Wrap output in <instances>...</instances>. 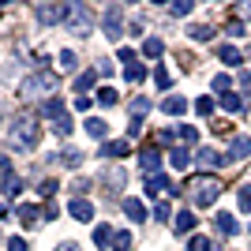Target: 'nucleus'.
<instances>
[{
  "instance_id": "obj_37",
  "label": "nucleus",
  "mask_w": 251,
  "mask_h": 251,
  "mask_svg": "<svg viewBox=\"0 0 251 251\" xmlns=\"http://www.w3.org/2000/svg\"><path fill=\"white\" fill-rule=\"evenodd\" d=\"M154 83H157V86H169V83H173V79H169V72L161 68V64L154 68Z\"/></svg>"
},
{
  "instance_id": "obj_13",
  "label": "nucleus",
  "mask_w": 251,
  "mask_h": 251,
  "mask_svg": "<svg viewBox=\"0 0 251 251\" xmlns=\"http://www.w3.org/2000/svg\"><path fill=\"white\" fill-rule=\"evenodd\" d=\"M124 214L131 221H147V206H143L139 199H124Z\"/></svg>"
},
{
  "instance_id": "obj_26",
  "label": "nucleus",
  "mask_w": 251,
  "mask_h": 251,
  "mask_svg": "<svg viewBox=\"0 0 251 251\" xmlns=\"http://www.w3.org/2000/svg\"><path fill=\"white\" fill-rule=\"evenodd\" d=\"M113 248L116 251H131V232H113Z\"/></svg>"
},
{
  "instance_id": "obj_27",
  "label": "nucleus",
  "mask_w": 251,
  "mask_h": 251,
  "mask_svg": "<svg viewBox=\"0 0 251 251\" xmlns=\"http://www.w3.org/2000/svg\"><path fill=\"white\" fill-rule=\"evenodd\" d=\"M191 38L195 42H214V26H191Z\"/></svg>"
},
{
  "instance_id": "obj_50",
  "label": "nucleus",
  "mask_w": 251,
  "mask_h": 251,
  "mask_svg": "<svg viewBox=\"0 0 251 251\" xmlns=\"http://www.w3.org/2000/svg\"><path fill=\"white\" fill-rule=\"evenodd\" d=\"M244 15H248V19H251V4H244Z\"/></svg>"
},
{
  "instance_id": "obj_44",
  "label": "nucleus",
  "mask_w": 251,
  "mask_h": 251,
  "mask_svg": "<svg viewBox=\"0 0 251 251\" xmlns=\"http://www.w3.org/2000/svg\"><path fill=\"white\" fill-rule=\"evenodd\" d=\"M79 161H83V154H75V150H68V154H64V165H79Z\"/></svg>"
},
{
  "instance_id": "obj_11",
  "label": "nucleus",
  "mask_w": 251,
  "mask_h": 251,
  "mask_svg": "<svg viewBox=\"0 0 251 251\" xmlns=\"http://www.w3.org/2000/svg\"><path fill=\"white\" fill-rule=\"evenodd\" d=\"M218 60H221V64H229V68H236L244 56H240V49H236V45H218Z\"/></svg>"
},
{
  "instance_id": "obj_20",
  "label": "nucleus",
  "mask_w": 251,
  "mask_h": 251,
  "mask_svg": "<svg viewBox=\"0 0 251 251\" xmlns=\"http://www.w3.org/2000/svg\"><path fill=\"white\" fill-rule=\"evenodd\" d=\"M221 109H225V113H240V109H244L240 94H221Z\"/></svg>"
},
{
  "instance_id": "obj_31",
  "label": "nucleus",
  "mask_w": 251,
  "mask_h": 251,
  "mask_svg": "<svg viewBox=\"0 0 251 251\" xmlns=\"http://www.w3.org/2000/svg\"><path fill=\"white\" fill-rule=\"evenodd\" d=\"M176 135L184 139V143H195V139H199V131H195L191 124H184V127H176Z\"/></svg>"
},
{
  "instance_id": "obj_10",
  "label": "nucleus",
  "mask_w": 251,
  "mask_h": 251,
  "mask_svg": "<svg viewBox=\"0 0 251 251\" xmlns=\"http://www.w3.org/2000/svg\"><path fill=\"white\" fill-rule=\"evenodd\" d=\"M184 109H188V98H180V94H173V98L161 101V113H169V116H180Z\"/></svg>"
},
{
  "instance_id": "obj_47",
  "label": "nucleus",
  "mask_w": 251,
  "mask_h": 251,
  "mask_svg": "<svg viewBox=\"0 0 251 251\" xmlns=\"http://www.w3.org/2000/svg\"><path fill=\"white\" fill-rule=\"evenodd\" d=\"M240 86H244V90H251V72H244V75H240Z\"/></svg>"
},
{
  "instance_id": "obj_12",
  "label": "nucleus",
  "mask_w": 251,
  "mask_h": 251,
  "mask_svg": "<svg viewBox=\"0 0 251 251\" xmlns=\"http://www.w3.org/2000/svg\"><path fill=\"white\" fill-rule=\"evenodd\" d=\"M195 161H199L202 169H218L221 161H225V157H221L218 150H199V154H195Z\"/></svg>"
},
{
  "instance_id": "obj_22",
  "label": "nucleus",
  "mask_w": 251,
  "mask_h": 251,
  "mask_svg": "<svg viewBox=\"0 0 251 251\" xmlns=\"http://www.w3.org/2000/svg\"><path fill=\"white\" fill-rule=\"evenodd\" d=\"M169 161H173V169H188L191 165V154H188V150H173Z\"/></svg>"
},
{
  "instance_id": "obj_48",
  "label": "nucleus",
  "mask_w": 251,
  "mask_h": 251,
  "mask_svg": "<svg viewBox=\"0 0 251 251\" xmlns=\"http://www.w3.org/2000/svg\"><path fill=\"white\" fill-rule=\"evenodd\" d=\"M56 251H79V248H75V244H60Z\"/></svg>"
},
{
  "instance_id": "obj_2",
  "label": "nucleus",
  "mask_w": 251,
  "mask_h": 251,
  "mask_svg": "<svg viewBox=\"0 0 251 251\" xmlns=\"http://www.w3.org/2000/svg\"><path fill=\"white\" fill-rule=\"evenodd\" d=\"M191 184H195V195H191V199H195V206H202V210L221 195V180L218 176H199V180H191Z\"/></svg>"
},
{
  "instance_id": "obj_38",
  "label": "nucleus",
  "mask_w": 251,
  "mask_h": 251,
  "mask_svg": "<svg viewBox=\"0 0 251 251\" xmlns=\"http://www.w3.org/2000/svg\"><path fill=\"white\" fill-rule=\"evenodd\" d=\"M147 109H150V101H147V98H135V101H131V113H135V120H139L143 113H147Z\"/></svg>"
},
{
  "instance_id": "obj_19",
  "label": "nucleus",
  "mask_w": 251,
  "mask_h": 251,
  "mask_svg": "<svg viewBox=\"0 0 251 251\" xmlns=\"http://www.w3.org/2000/svg\"><path fill=\"white\" fill-rule=\"evenodd\" d=\"M124 79H127V83H143V79H147V68L135 60L131 68H124Z\"/></svg>"
},
{
  "instance_id": "obj_32",
  "label": "nucleus",
  "mask_w": 251,
  "mask_h": 251,
  "mask_svg": "<svg viewBox=\"0 0 251 251\" xmlns=\"http://www.w3.org/2000/svg\"><path fill=\"white\" fill-rule=\"evenodd\" d=\"M240 210H244V214H251V184H244V188H240Z\"/></svg>"
},
{
  "instance_id": "obj_41",
  "label": "nucleus",
  "mask_w": 251,
  "mask_h": 251,
  "mask_svg": "<svg viewBox=\"0 0 251 251\" xmlns=\"http://www.w3.org/2000/svg\"><path fill=\"white\" fill-rule=\"evenodd\" d=\"M169 11H173V15H188V11H191V0H180V4H173Z\"/></svg>"
},
{
  "instance_id": "obj_5",
  "label": "nucleus",
  "mask_w": 251,
  "mask_h": 251,
  "mask_svg": "<svg viewBox=\"0 0 251 251\" xmlns=\"http://www.w3.org/2000/svg\"><path fill=\"white\" fill-rule=\"evenodd\" d=\"M68 15H72V4H42V8H38L42 26H56V23H64Z\"/></svg>"
},
{
  "instance_id": "obj_7",
  "label": "nucleus",
  "mask_w": 251,
  "mask_h": 251,
  "mask_svg": "<svg viewBox=\"0 0 251 251\" xmlns=\"http://www.w3.org/2000/svg\"><path fill=\"white\" fill-rule=\"evenodd\" d=\"M139 165H143L150 176H154V169L161 165V150H157V147H143V154H139Z\"/></svg>"
},
{
  "instance_id": "obj_40",
  "label": "nucleus",
  "mask_w": 251,
  "mask_h": 251,
  "mask_svg": "<svg viewBox=\"0 0 251 251\" xmlns=\"http://www.w3.org/2000/svg\"><path fill=\"white\" fill-rule=\"evenodd\" d=\"M191 251H214V248H210L206 236H195V240H191Z\"/></svg>"
},
{
  "instance_id": "obj_29",
  "label": "nucleus",
  "mask_w": 251,
  "mask_h": 251,
  "mask_svg": "<svg viewBox=\"0 0 251 251\" xmlns=\"http://www.w3.org/2000/svg\"><path fill=\"white\" fill-rule=\"evenodd\" d=\"M94 79H98V72H83L79 79H75V90H90V86H94Z\"/></svg>"
},
{
  "instance_id": "obj_42",
  "label": "nucleus",
  "mask_w": 251,
  "mask_h": 251,
  "mask_svg": "<svg viewBox=\"0 0 251 251\" xmlns=\"http://www.w3.org/2000/svg\"><path fill=\"white\" fill-rule=\"evenodd\" d=\"M8 251H26V240H23V236H11V240H8Z\"/></svg>"
},
{
  "instance_id": "obj_28",
  "label": "nucleus",
  "mask_w": 251,
  "mask_h": 251,
  "mask_svg": "<svg viewBox=\"0 0 251 251\" xmlns=\"http://www.w3.org/2000/svg\"><path fill=\"white\" fill-rule=\"evenodd\" d=\"M60 64H64V72H75V68H79V56H75L72 49H64L60 52Z\"/></svg>"
},
{
  "instance_id": "obj_30",
  "label": "nucleus",
  "mask_w": 251,
  "mask_h": 251,
  "mask_svg": "<svg viewBox=\"0 0 251 251\" xmlns=\"http://www.w3.org/2000/svg\"><path fill=\"white\" fill-rule=\"evenodd\" d=\"M195 113H199V116H210V113H214V98H199V101H195Z\"/></svg>"
},
{
  "instance_id": "obj_36",
  "label": "nucleus",
  "mask_w": 251,
  "mask_h": 251,
  "mask_svg": "<svg viewBox=\"0 0 251 251\" xmlns=\"http://www.w3.org/2000/svg\"><path fill=\"white\" fill-rule=\"evenodd\" d=\"M38 195H45V199L56 195V180H42V184H38Z\"/></svg>"
},
{
  "instance_id": "obj_21",
  "label": "nucleus",
  "mask_w": 251,
  "mask_h": 251,
  "mask_svg": "<svg viewBox=\"0 0 251 251\" xmlns=\"http://www.w3.org/2000/svg\"><path fill=\"white\" fill-rule=\"evenodd\" d=\"M86 131H90V139H105L109 135V124L105 120H86Z\"/></svg>"
},
{
  "instance_id": "obj_14",
  "label": "nucleus",
  "mask_w": 251,
  "mask_h": 251,
  "mask_svg": "<svg viewBox=\"0 0 251 251\" xmlns=\"http://www.w3.org/2000/svg\"><path fill=\"white\" fill-rule=\"evenodd\" d=\"M248 154H251V139H248V135H240L236 143H232V154H229V157H232V161H244Z\"/></svg>"
},
{
  "instance_id": "obj_15",
  "label": "nucleus",
  "mask_w": 251,
  "mask_h": 251,
  "mask_svg": "<svg viewBox=\"0 0 251 251\" xmlns=\"http://www.w3.org/2000/svg\"><path fill=\"white\" fill-rule=\"evenodd\" d=\"M60 113H64V101H60V98H49V101L42 105V116H49V120H60Z\"/></svg>"
},
{
  "instance_id": "obj_43",
  "label": "nucleus",
  "mask_w": 251,
  "mask_h": 251,
  "mask_svg": "<svg viewBox=\"0 0 251 251\" xmlns=\"http://www.w3.org/2000/svg\"><path fill=\"white\" fill-rule=\"evenodd\" d=\"M225 34H229V38H240V34H244V23H229V26H225Z\"/></svg>"
},
{
  "instance_id": "obj_3",
  "label": "nucleus",
  "mask_w": 251,
  "mask_h": 251,
  "mask_svg": "<svg viewBox=\"0 0 251 251\" xmlns=\"http://www.w3.org/2000/svg\"><path fill=\"white\" fill-rule=\"evenodd\" d=\"M49 90H56V75H49V72L30 75V79H23V86H19L23 98H38V94H49Z\"/></svg>"
},
{
  "instance_id": "obj_24",
  "label": "nucleus",
  "mask_w": 251,
  "mask_h": 251,
  "mask_svg": "<svg viewBox=\"0 0 251 251\" xmlns=\"http://www.w3.org/2000/svg\"><path fill=\"white\" fill-rule=\"evenodd\" d=\"M101 154H105V157H124V154H127V143H105Z\"/></svg>"
},
{
  "instance_id": "obj_34",
  "label": "nucleus",
  "mask_w": 251,
  "mask_h": 251,
  "mask_svg": "<svg viewBox=\"0 0 251 251\" xmlns=\"http://www.w3.org/2000/svg\"><path fill=\"white\" fill-rule=\"evenodd\" d=\"M72 116H60V120H56V135H72Z\"/></svg>"
},
{
  "instance_id": "obj_39",
  "label": "nucleus",
  "mask_w": 251,
  "mask_h": 251,
  "mask_svg": "<svg viewBox=\"0 0 251 251\" xmlns=\"http://www.w3.org/2000/svg\"><path fill=\"white\" fill-rule=\"evenodd\" d=\"M98 98H101V105H116V90H113V86H105V90H98Z\"/></svg>"
},
{
  "instance_id": "obj_18",
  "label": "nucleus",
  "mask_w": 251,
  "mask_h": 251,
  "mask_svg": "<svg viewBox=\"0 0 251 251\" xmlns=\"http://www.w3.org/2000/svg\"><path fill=\"white\" fill-rule=\"evenodd\" d=\"M195 229V214H191V210H180L176 214V232H191Z\"/></svg>"
},
{
  "instance_id": "obj_23",
  "label": "nucleus",
  "mask_w": 251,
  "mask_h": 251,
  "mask_svg": "<svg viewBox=\"0 0 251 251\" xmlns=\"http://www.w3.org/2000/svg\"><path fill=\"white\" fill-rule=\"evenodd\" d=\"M143 52H147L150 60H154V56H161V52H165V45H161V38H147V45H143Z\"/></svg>"
},
{
  "instance_id": "obj_4",
  "label": "nucleus",
  "mask_w": 251,
  "mask_h": 251,
  "mask_svg": "<svg viewBox=\"0 0 251 251\" xmlns=\"http://www.w3.org/2000/svg\"><path fill=\"white\" fill-rule=\"evenodd\" d=\"M101 26H105V38H113V42H116V38L124 34V8H120V4H109Z\"/></svg>"
},
{
  "instance_id": "obj_35",
  "label": "nucleus",
  "mask_w": 251,
  "mask_h": 251,
  "mask_svg": "<svg viewBox=\"0 0 251 251\" xmlns=\"http://www.w3.org/2000/svg\"><path fill=\"white\" fill-rule=\"evenodd\" d=\"M229 86H232L229 75H218V79H214V90H218V94H229Z\"/></svg>"
},
{
  "instance_id": "obj_9",
  "label": "nucleus",
  "mask_w": 251,
  "mask_h": 251,
  "mask_svg": "<svg viewBox=\"0 0 251 251\" xmlns=\"http://www.w3.org/2000/svg\"><path fill=\"white\" fill-rule=\"evenodd\" d=\"M38 210H42V206H34V202H23V206H15V214H19V221L26 225V229H30V225H38V218H42Z\"/></svg>"
},
{
  "instance_id": "obj_25",
  "label": "nucleus",
  "mask_w": 251,
  "mask_h": 251,
  "mask_svg": "<svg viewBox=\"0 0 251 251\" xmlns=\"http://www.w3.org/2000/svg\"><path fill=\"white\" fill-rule=\"evenodd\" d=\"M19 191H23V180H15V176H4V195H8V199H15Z\"/></svg>"
},
{
  "instance_id": "obj_46",
  "label": "nucleus",
  "mask_w": 251,
  "mask_h": 251,
  "mask_svg": "<svg viewBox=\"0 0 251 251\" xmlns=\"http://www.w3.org/2000/svg\"><path fill=\"white\" fill-rule=\"evenodd\" d=\"M143 131V120H127V135H139Z\"/></svg>"
},
{
  "instance_id": "obj_6",
  "label": "nucleus",
  "mask_w": 251,
  "mask_h": 251,
  "mask_svg": "<svg viewBox=\"0 0 251 251\" xmlns=\"http://www.w3.org/2000/svg\"><path fill=\"white\" fill-rule=\"evenodd\" d=\"M68 26H75L79 34H86V30H90V15H86V8L72 4V15H68Z\"/></svg>"
},
{
  "instance_id": "obj_1",
  "label": "nucleus",
  "mask_w": 251,
  "mask_h": 251,
  "mask_svg": "<svg viewBox=\"0 0 251 251\" xmlns=\"http://www.w3.org/2000/svg\"><path fill=\"white\" fill-rule=\"evenodd\" d=\"M11 143L19 150H34L42 143V124H38L34 116H15V120H11Z\"/></svg>"
},
{
  "instance_id": "obj_17",
  "label": "nucleus",
  "mask_w": 251,
  "mask_h": 251,
  "mask_svg": "<svg viewBox=\"0 0 251 251\" xmlns=\"http://www.w3.org/2000/svg\"><path fill=\"white\" fill-rule=\"evenodd\" d=\"M218 229L225 232V236H236V218H232V214H225V210H221V214H218Z\"/></svg>"
},
{
  "instance_id": "obj_33",
  "label": "nucleus",
  "mask_w": 251,
  "mask_h": 251,
  "mask_svg": "<svg viewBox=\"0 0 251 251\" xmlns=\"http://www.w3.org/2000/svg\"><path fill=\"white\" fill-rule=\"evenodd\" d=\"M154 218L157 221H169V218H173V206H169V202H157V206H154Z\"/></svg>"
},
{
  "instance_id": "obj_8",
  "label": "nucleus",
  "mask_w": 251,
  "mask_h": 251,
  "mask_svg": "<svg viewBox=\"0 0 251 251\" xmlns=\"http://www.w3.org/2000/svg\"><path fill=\"white\" fill-rule=\"evenodd\" d=\"M68 210H72L75 221H94V206H90L86 199H72V206H68Z\"/></svg>"
},
{
  "instance_id": "obj_16",
  "label": "nucleus",
  "mask_w": 251,
  "mask_h": 251,
  "mask_svg": "<svg viewBox=\"0 0 251 251\" xmlns=\"http://www.w3.org/2000/svg\"><path fill=\"white\" fill-rule=\"evenodd\" d=\"M94 244H98V248H109V244H113V229H109L105 221L94 225Z\"/></svg>"
},
{
  "instance_id": "obj_45",
  "label": "nucleus",
  "mask_w": 251,
  "mask_h": 251,
  "mask_svg": "<svg viewBox=\"0 0 251 251\" xmlns=\"http://www.w3.org/2000/svg\"><path fill=\"white\" fill-rule=\"evenodd\" d=\"M83 191H90V180L79 176V180H75V195H83Z\"/></svg>"
},
{
  "instance_id": "obj_49",
  "label": "nucleus",
  "mask_w": 251,
  "mask_h": 251,
  "mask_svg": "<svg viewBox=\"0 0 251 251\" xmlns=\"http://www.w3.org/2000/svg\"><path fill=\"white\" fill-rule=\"evenodd\" d=\"M0 173H8V157L0 154Z\"/></svg>"
}]
</instances>
